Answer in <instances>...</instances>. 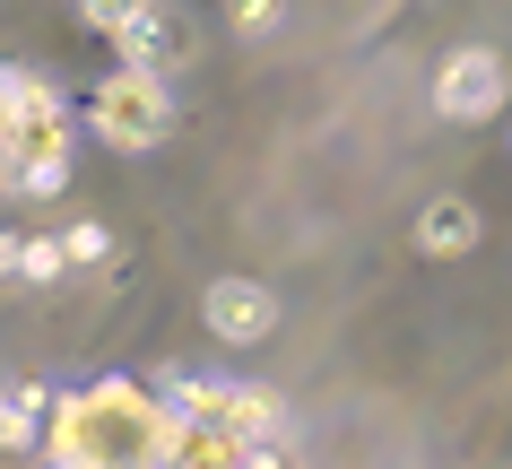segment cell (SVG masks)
<instances>
[{"label": "cell", "instance_id": "cell-8", "mask_svg": "<svg viewBox=\"0 0 512 469\" xmlns=\"http://www.w3.org/2000/svg\"><path fill=\"white\" fill-rule=\"evenodd\" d=\"M243 461H252L243 443H226L217 426H183V417H174V435L157 452V469H243Z\"/></svg>", "mask_w": 512, "mask_h": 469}, {"label": "cell", "instance_id": "cell-11", "mask_svg": "<svg viewBox=\"0 0 512 469\" xmlns=\"http://www.w3.org/2000/svg\"><path fill=\"white\" fill-rule=\"evenodd\" d=\"M139 9H148V0H79V18H87V35H105V44H113V35H122V27H131Z\"/></svg>", "mask_w": 512, "mask_h": 469}, {"label": "cell", "instance_id": "cell-3", "mask_svg": "<svg viewBox=\"0 0 512 469\" xmlns=\"http://www.w3.org/2000/svg\"><path fill=\"white\" fill-rule=\"evenodd\" d=\"M87 131L105 139V148H122V157H148V148L174 131V96H165V79H148V70H113V79L87 96Z\"/></svg>", "mask_w": 512, "mask_h": 469}, {"label": "cell", "instance_id": "cell-14", "mask_svg": "<svg viewBox=\"0 0 512 469\" xmlns=\"http://www.w3.org/2000/svg\"><path fill=\"white\" fill-rule=\"evenodd\" d=\"M0 139H9V131H0ZM0 192H9V166H0Z\"/></svg>", "mask_w": 512, "mask_h": 469}, {"label": "cell", "instance_id": "cell-2", "mask_svg": "<svg viewBox=\"0 0 512 469\" xmlns=\"http://www.w3.org/2000/svg\"><path fill=\"white\" fill-rule=\"evenodd\" d=\"M79 426H87L96 469H157L165 435H174V409L157 391H139L131 374H105V383L79 391Z\"/></svg>", "mask_w": 512, "mask_h": 469}, {"label": "cell", "instance_id": "cell-12", "mask_svg": "<svg viewBox=\"0 0 512 469\" xmlns=\"http://www.w3.org/2000/svg\"><path fill=\"white\" fill-rule=\"evenodd\" d=\"M270 27H278V0H235V35H252V44H261Z\"/></svg>", "mask_w": 512, "mask_h": 469}, {"label": "cell", "instance_id": "cell-1", "mask_svg": "<svg viewBox=\"0 0 512 469\" xmlns=\"http://www.w3.org/2000/svg\"><path fill=\"white\" fill-rule=\"evenodd\" d=\"M0 105H9V139H0L9 192L53 200L61 183H70V157H79V122L61 105V87L35 79V70H9V79H0Z\"/></svg>", "mask_w": 512, "mask_h": 469}, {"label": "cell", "instance_id": "cell-7", "mask_svg": "<svg viewBox=\"0 0 512 469\" xmlns=\"http://www.w3.org/2000/svg\"><path fill=\"white\" fill-rule=\"evenodd\" d=\"M113 44H122V70H148V79H165V61L183 53V35H174V18H165L157 0H148V9H139L131 27L113 35Z\"/></svg>", "mask_w": 512, "mask_h": 469}, {"label": "cell", "instance_id": "cell-5", "mask_svg": "<svg viewBox=\"0 0 512 469\" xmlns=\"http://www.w3.org/2000/svg\"><path fill=\"white\" fill-rule=\"evenodd\" d=\"M200 313H209V331L226 339V348H261V339L278 331V296L261 278H209Z\"/></svg>", "mask_w": 512, "mask_h": 469}, {"label": "cell", "instance_id": "cell-13", "mask_svg": "<svg viewBox=\"0 0 512 469\" xmlns=\"http://www.w3.org/2000/svg\"><path fill=\"white\" fill-rule=\"evenodd\" d=\"M243 469H296V461H287V443H270V452H252Z\"/></svg>", "mask_w": 512, "mask_h": 469}, {"label": "cell", "instance_id": "cell-9", "mask_svg": "<svg viewBox=\"0 0 512 469\" xmlns=\"http://www.w3.org/2000/svg\"><path fill=\"white\" fill-rule=\"evenodd\" d=\"M44 409H53V391H44V383H0V452H35Z\"/></svg>", "mask_w": 512, "mask_h": 469}, {"label": "cell", "instance_id": "cell-10", "mask_svg": "<svg viewBox=\"0 0 512 469\" xmlns=\"http://www.w3.org/2000/svg\"><path fill=\"white\" fill-rule=\"evenodd\" d=\"M53 244H61V270H96V261H113V226L79 218V226H61Z\"/></svg>", "mask_w": 512, "mask_h": 469}, {"label": "cell", "instance_id": "cell-6", "mask_svg": "<svg viewBox=\"0 0 512 469\" xmlns=\"http://www.w3.org/2000/svg\"><path fill=\"white\" fill-rule=\"evenodd\" d=\"M478 235H486V218H478L460 192H443V200H426V209H417V252H434V261L478 252Z\"/></svg>", "mask_w": 512, "mask_h": 469}, {"label": "cell", "instance_id": "cell-4", "mask_svg": "<svg viewBox=\"0 0 512 469\" xmlns=\"http://www.w3.org/2000/svg\"><path fill=\"white\" fill-rule=\"evenodd\" d=\"M512 79H504V53H486V44H460L443 70H434V113L443 122H486V113H504Z\"/></svg>", "mask_w": 512, "mask_h": 469}]
</instances>
